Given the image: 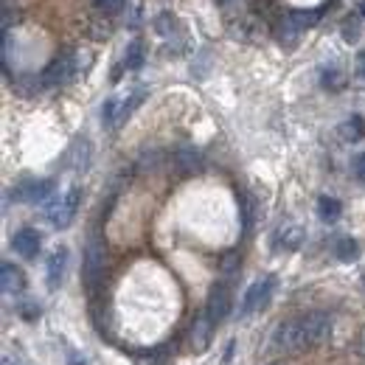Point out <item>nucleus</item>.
<instances>
[{"mask_svg": "<svg viewBox=\"0 0 365 365\" xmlns=\"http://www.w3.org/2000/svg\"><path fill=\"white\" fill-rule=\"evenodd\" d=\"M267 365H284V363H267Z\"/></svg>", "mask_w": 365, "mask_h": 365, "instance_id": "nucleus-35", "label": "nucleus"}, {"mask_svg": "<svg viewBox=\"0 0 365 365\" xmlns=\"http://www.w3.org/2000/svg\"><path fill=\"white\" fill-rule=\"evenodd\" d=\"M334 256H337L340 262H354V259L360 256V245H357L351 236H340V239L334 242Z\"/></svg>", "mask_w": 365, "mask_h": 365, "instance_id": "nucleus-14", "label": "nucleus"}, {"mask_svg": "<svg viewBox=\"0 0 365 365\" xmlns=\"http://www.w3.org/2000/svg\"><path fill=\"white\" fill-rule=\"evenodd\" d=\"M6 3H9V0H6Z\"/></svg>", "mask_w": 365, "mask_h": 365, "instance_id": "nucleus-36", "label": "nucleus"}, {"mask_svg": "<svg viewBox=\"0 0 365 365\" xmlns=\"http://www.w3.org/2000/svg\"><path fill=\"white\" fill-rule=\"evenodd\" d=\"M323 85L331 88V91L343 88V73H340V71H326V73H323Z\"/></svg>", "mask_w": 365, "mask_h": 365, "instance_id": "nucleus-24", "label": "nucleus"}, {"mask_svg": "<svg viewBox=\"0 0 365 365\" xmlns=\"http://www.w3.org/2000/svg\"><path fill=\"white\" fill-rule=\"evenodd\" d=\"M68 365H85V360H82V357H71V363Z\"/></svg>", "mask_w": 365, "mask_h": 365, "instance_id": "nucleus-31", "label": "nucleus"}, {"mask_svg": "<svg viewBox=\"0 0 365 365\" xmlns=\"http://www.w3.org/2000/svg\"><path fill=\"white\" fill-rule=\"evenodd\" d=\"M53 191V182L51 180H34V182H26L14 191L17 200H26V202H43L48 194Z\"/></svg>", "mask_w": 365, "mask_h": 365, "instance_id": "nucleus-9", "label": "nucleus"}, {"mask_svg": "<svg viewBox=\"0 0 365 365\" xmlns=\"http://www.w3.org/2000/svg\"><path fill=\"white\" fill-rule=\"evenodd\" d=\"M301 242H304V228H298V225H284V228L278 230V247H284V250H298L301 247Z\"/></svg>", "mask_w": 365, "mask_h": 365, "instance_id": "nucleus-13", "label": "nucleus"}, {"mask_svg": "<svg viewBox=\"0 0 365 365\" xmlns=\"http://www.w3.org/2000/svg\"><path fill=\"white\" fill-rule=\"evenodd\" d=\"M351 172H354L357 180L365 182V152H357V155L351 158Z\"/></svg>", "mask_w": 365, "mask_h": 365, "instance_id": "nucleus-23", "label": "nucleus"}, {"mask_svg": "<svg viewBox=\"0 0 365 365\" xmlns=\"http://www.w3.org/2000/svg\"><path fill=\"white\" fill-rule=\"evenodd\" d=\"M143 98H146V88H138V91L133 93V96H130V98H127L124 104H121V110H118V121H115V127H121V124H124V121H127V118H130V115L135 113L138 107H140V101H143Z\"/></svg>", "mask_w": 365, "mask_h": 365, "instance_id": "nucleus-16", "label": "nucleus"}, {"mask_svg": "<svg viewBox=\"0 0 365 365\" xmlns=\"http://www.w3.org/2000/svg\"><path fill=\"white\" fill-rule=\"evenodd\" d=\"M354 71H357V76H360V79H365V51H360V53H357V62H354Z\"/></svg>", "mask_w": 365, "mask_h": 365, "instance_id": "nucleus-28", "label": "nucleus"}, {"mask_svg": "<svg viewBox=\"0 0 365 365\" xmlns=\"http://www.w3.org/2000/svg\"><path fill=\"white\" fill-rule=\"evenodd\" d=\"M73 71H76L73 56L71 53H59V56L51 59V65L43 71V85H48V88L51 85H62V82H68L73 76Z\"/></svg>", "mask_w": 365, "mask_h": 365, "instance_id": "nucleus-5", "label": "nucleus"}, {"mask_svg": "<svg viewBox=\"0 0 365 365\" xmlns=\"http://www.w3.org/2000/svg\"><path fill=\"white\" fill-rule=\"evenodd\" d=\"M118 110H121V104H118L115 98H107V101H104V107H101V121H104V127H115Z\"/></svg>", "mask_w": 365, "mask_h": 365, "instance_id": "nucleus-20", "label": "nucleus"}, {"mask_svg": "<svg viewBox=\"0 0 365 365\" xmlns=\"http://www.w3.org/2000/svg\"><path fill=\"white\" fill-rule=\"evenodd\" d=\"M3 365H14V363H11V360H3Z\"/></svg>", "mask_w": 365, "mask_h": 365, "instance_id": "nucleus-34", "label": "nucleus"}, {"mask_svg": "<svg viewBox=\"0 0 365 365\" xmlns=\"http://www.w3.org/2000/svg\"><path fill=\"white\" fill-rule=\"evenodd\" d=\"M211 326H214V320L208 318V315H200V318L191 323V346H194V351H205L208 349V343H211Z\"/></svg>", "mask_w": 365, "mask_h": 365, "instance_id": "nucleus-10", "label": "nucleus"}, {"mask_svg": "<svg viewBox=\"0 0 365 365\" xmlns=\"http://www.w3.org/2000/svg\"><path fill=\"white\" fill-rule=\"evenodd\" d=\"M217 3H220V6H228V3H233V0H217Z\"/></svg>", "mask_w": 365, "mask_h": 365, "instance_id": "nucleus-32", "label": "nucleus"}, {"mask_svg": "<svg viewBox=\"0 0 365 365\" xmlns=\"http://www.w3.org/2000/svg\"><path fill=\"white\" fill-rule=\"evenodd\" d=\"M270 292H273V278H259V281H253L250 289H247V295H245L242 312L250 315V312H256L259 307H264L267 298H270Z\"/></svg>", "mask_w": 365, "mask_h": 365, "instance_id": "nucleus-7", "label": "nucleus"}, {"mask_svg": "<svg viewBox=\"0 0 365 365\" xmlns=\"http://www.w3.org/2000/svg\"><path fill=\"white\" fill-rule=\"evenodd\" d=\"M101 273H104V245L98 242V236H91L85 247V281L96 287Z\"/></svg>", "mask_w": 365, "mask_h": 365, "instance_id": "nucleus-4", "label": "nucleus"}, {"mask_svg": "<svg viewBox=\"0 0 365 365\" xmlns=\"http://www.w3.org/2000/svg\"><path fill=\"white\" fill-rule=\"evenodd\" d=\"M65 262H68V250L65 247H59V250L51 253V259H48V284L51 287H59L62 273H65Z\"/></svg>", "mask_w": 365, "mask_h": 365, "instance_id": "nucleus-12", "label": "nucleus"}, {"mask_svg": "<svg viewBox=\"0 0 365 365\" xmlns=\"http://www.w3.org/2000/svg\"><path fill=\"white\" fill-rule=\"evenodd\" d=\"M360 11H363V17H365V0L360 3Z\"/></svg>", "mask_w": 365, "mask_h": 365, "instance_id": "nucleus-33", "label": "nucleus"}, {"mask_svg": "<svg viewBox=\"0 0 365 365\" xmlns=\"http://www.w3.org/2000/svg\"><path fill=\"white\" fill-rule=\"evenodd\" d=\"M158 160H160V152H158V149H152V152H143V158H140L138 169H140V172H146V169H155V166H158Z\"/></svg>", "mask_w": 365, "mask_h": 365, "instance_id": "nucleus-22", "label": "nucleus"}, {"mask_svg": "<svg viewBox=\"0 0 365 365\" xmlns=\"http://www.w3.org/2000/svg\"><path fill=\"white\" fill-rule=\"evenodd\" d=\"M0 284H3V292H23L26 275H23L20 267H14V264H3L0 267Z\"/></svg>", "mask_w": 365, "mask_h": 365, "instance_id": "nucleus-11", "label": "nucleus"}, {"mask_svg": "<svg viewBox=\"0 0 365 365\" xmlns=\"http://www.w3.org/2000/svg\"><path fill=\"white\" fill-rule=\"evenodd\" d=\"M357 37H360V26L357 23H343V40L346 43H357Z\"/></svg>", "mask_w": 365, "mask_h": 365, "instance_id": "nucleus-25", "label": "nucleus"}, {"mask_svg": "<svg viewBox=\"0 0 365 365\" xmlns=\"http://www.w3.org/2000/svg\"><path fill=\"white\" fill-rule=\"evenodd\" d=\"M230 289L228 284H214L211 292H208V304H205V315L214 320V323H222L230 315Z\"/></svg>", "mask_w": 365, "mask_h": 365, "instance_id": "nucleus-3", "label": "nucleus"}, {"mask_svg": "<svg viewBox=\"0 0 365 365\" xmlns=\"http://www.w3.org/2000/svg\"><path fill=\"white\" fill-rule=\"evenodd\" d=\"M340 135L346 138V140H351V143H354V140H363L365 138V118L363 115H351V118L340 127Z\"/></svg>", "mask_w": 365, "mask_h": 365, "instance_id": "nucleus-17", "label": "nucleus"}, {"mask_svg": "<svg viewBox=\"0 0 365 365\" xmlns=\"http://www.w3.org/2000/svg\"><path fill=\"white\" fill-rule=\"evenodd\" d=\"M236 267H239V256H236V253H228L225 262H222V270H225V273H233Z\"/></svg>", "mask_w": 365, "mask_h": 365, "instance_id": "nucleus-26", "label": "nucleus"}, {"mask_svg": "<svg viewBox=\"0 0 365 365\" xmlns=\"http://www.w3.org/2000/svg\"><path fill=\"white\" fill-rule=\"evenodd\" d=\"M331 334V320L326 312H307L301 318L287 320L275 329L273 346L281 351H307L312 346H320L326 337Z\"/></svg>", "mask_w": 365, "mask_h": 365, "instance_id": "nucleus-1", "label": "nucleus"}, {"mask_svg": "<svg viewBox=\"0 0 365 365\" xmlns=\"http://www.w3.org/2000/svg\"><path fill=\"white\" fill-rule=\"evenodd\" d=\"M233 349H236V343L230 340V343H228V349H225V357H222V363H230V357H233Z\"/></svg>", "mask_w": 365, "mask_h": 365, "instance_id": "nucleus-30", "label": "nucleus"}, {"mask_svg": "<svg viewBox=\"0 0 365 365\" xmlns=\"http://www.w3.org/2000/svg\"><path fill=\"white\" fill-rule=\"evenodd\" d=\"M318 214L323 222H334V220L343 214V205H340V200H334V197H320Z\"/></svg>", "mask_w": 365, "mask_h": 365, "instance_id": "nucleus-15", "label": "nucleus"}, {"mask_svg": "<svg viewBox=\"0 0 365 365\" xmlns=\"http://www.w3.org/2000/svg\"><path fill=\"white\" fill-rule=\"evenodd\" d=\"M143 65V43L140 40H133L130 48H127V59H124V68L127 71H138Z\"/></svg>", "mask_w": 365, "mask_h": 365, "instance_id": "nucleus-18", "label": "nucleus"}, {"mask_svg": "<svg viewBox=\"0 0 365 365\" xmlns=\"http://www.w3.org/2000/svg\"><path fill=\"white\" fill-rule=\"evenodd\" d=\"M79 202H82V188L79 185H71L51 208H48V220L53 228H68L79 211Z\"/></svg>", "mask_w": 365, "mask_h": 365, "instance_id": "nucleus-2", "label": "nucleus"}, {"mask_svg": "<svg viewBox=\"0 0 365 365\" xmlns=\"http://www.w3.org/2000/svg\"><path fill=\"white\" fill-rule=\"evenodd\" d=\"M175 163H178V169H180L182 175H197L202 169V155L194 146H180L175 152Z\"/></svg>", "mask_w": 365, "mask_h": 365, "instance_id": "nucleus-8", "label": "nucleus"}, {"mask_svg": "<svg viewBox=\"0 0 365 365\" xmlns=\"http://www.w3.org/2000/svg\"><path fill=\"white\" fill-rule=\"evenodd\" d=\"M20 312H23V318H37V315H40V309H31V304H26V307H23V309H20Z\"/></svg>", "mask_w": 365, "mask_h": 365, "instance_id": "nucleus-29", "label": "nucleus"}, {"mask_svg": "<svg viewBox=\"0 0 365 365\" xmlns=\"http://www.w3.org/2000/svg\"><path fill=\"white\" fill-rule=\"evenodd\" d=\"M298 34H301V29H298V26H295L289 17H284V23H281V43H287V46H295Z\"/></svg>", "mask_w": 365, "mask_h": 365, "instance_id": "nucleus-21", "label": "nucleus"}, {"mask_svg": "<svg viewBox=\"0 0 365 365\" xmlns=\"http://www.w3.org/2000/svg\"><path fill=\"white\" fill-rule=\"evenodd\" d=\"M11 247H14V253L23 256V259H37V253H40V247H43V236L34 228H23L14 233Z\"/></svg>", "mask_w": 365, "mask_h": 365, "instance_id": "nucleus-6", "label": "nucleus"}, {"mask_svg": "<svg viewBox=\"0 0 365 365\" xmlns=\"http://www.w3.org/2000/svg\"><path fill=\"white\" fill-rule=\"evenodd\" d=\"M121 6H124V0H101V11H110V14L118 11Z\"/></svg>", "mask_w": 365, "mask_h": 365, "instance_id": "nucleus-27", "label": "nucleus"}, {"mask_svg": "<svg viewBox=\"0 0 365 365\" xmlns=\"http://www.w3.org/2000/svg\"><path fill=\"white\" fill-rule=\"evenodd\" d=\"M287 17H289V20H292V23H295L301 31H304V29L315 26V23L320 20V9H312V11H289Z\"/></svg>", "mask_w": 365, "mask_h": 365, "instance_id": "nucleus-19", "label": "nucleus"}]
</instances>
